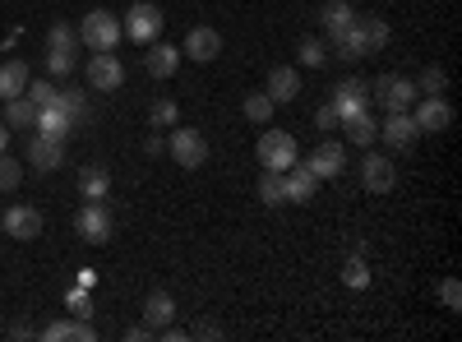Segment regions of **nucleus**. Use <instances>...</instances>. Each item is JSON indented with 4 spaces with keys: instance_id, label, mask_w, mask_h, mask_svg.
Here are the masks:
<instances>
[{
    "instance_id": "33",
    "label": "nucleus",
    "mask_w": 462,
    "mask_h": 342,
    "mask_svg": "<svg viewBox=\"0 0 462 342\" xmlns=\"http://www.w3.org/2000/svg\"><path fill=\"white\" fill-rule=\"evenodd\" d=\"M74 47H79V28L51 23V32H47V51H74Z\"/></svg>"
},
{
    "instance_id": "15",
    "label": "nucleus",
    "mask_w": 462,
    "mask_h": 342,
    "mask_svg": "<svg viewBox=\"0 0 462 342\" xmlns=\"http://www.w3.org/2000/svg\"><path fill=\"white\" fill-rule=\"evenodd\" d=\"M180 56H189V60H199V65L217 60V56H222V32H217V28H189V37H185V47H180Z\"/></svg>"
},
{
    "instance_id": "6",
    "label": "nucleus",
    "mask_w": 462,
    "mask_h": 342,
    "mask_svg": "<svg viewBox=\"0 0 462 342\" xmlns=\"http://www.w3.org/2000/svg\"><path fill=\"white\" fill-rule=\"evenodd\" d=\"M74 232H79L88 245H106L111 241V213L102 199H84V208L74 213Z\"/></svg>"
},
{
    "instance_id": "39",
    "label": "nucleus",
    "mask_w": 462,
    "mask_h": 342,
    "mask_svg": "<svg viewBox=\"0 0 462 342\" xmlns=\"http://www.w3.org/2000/svg\"><path fill=\"white\" fill-rule=\"evenodd\" d=\"M439 300H444V310H462V287H457V278H444V282H439Z\"/></svg>"
},
{
    "instance_id": "16",
    "label": "nucleus",
    "mask_w": 462,
    "mask_h": 342,
    "mask_svg": "<svg viewBox=\"0 0 462 342\" xmlns=\"http://www.w3.org/2000/svg\"><path fill=\"white\" fill-rule=\"evenodd\" d=\"M282 185H287V204H310L315 189H319L315 171L305 167V162H291V167L282 171Z\"/></svg>"
},
{
    "instance_id": "47",
    "label": "nucleus",
    "mask_w": 462,
    "mask_h": 342,
    "mask_svg": "<svg viewBox=\"0 0 462 342\" xmlns=\"http://www.w3.org/2000/svg\"><path fill=\"white\" fill-rule=\"evenodd\" d=\"M5 148H10V125L0 121V153H5Z\"/></svg>"
},
{
    "instance_id": "24",
    "label": "nucleus",
    "mask_w": 462,
    "mask_h": 342,
    "mask_svg": "<svg viewBox=\"0 0 462 342\" xmlns=\"http://www.w3.org/2000/svg\"><path fill=\"white\" fill-rule=\"evenodd\" d=\"M254 195H259V204H268V208L287 204V185H282V171H268V167H263V176H259V185H254Z\"/></svg>"
},
{
    "instance_id": "19",
    "label": "nucleus",
    "mask_w": 462,
    "mask_h": 342,
    "mask_svg": "<svg viewBox=\"0 0 462 342\" xmlns=\"http://www.w3.org/2000/svg\"><path fill=\"white\" fill-rule=\"evenodd\" d=\"M263 93L273 97V102H296V97H300V74H296L291 65H278L273 74H268Z\"/></svg>"
},
{
    "instance_id": "3",
    "label": "nucleus",
    "mask_w": 462,
    "mask_h": 342,
    "mask_svg": "<svg viewBox=\"0 0 462 342\" xmlns=\"http://www.w3.org/2000/svg\"><path fill=\"white\" fill-rule=\"evenodd\" d=\"M121 19H116L111 10H88L84 23H79V42L88 51H116V42H121Z\"/></svg>"
},
{
    "instance_id": "43",
    "label": "nucleus",
    "mask_w": 462,
    "mask_h": 342,
    "mask_svg": "<svg viewBox=\"0 0 462 342\" xmlns=\"http://www.w3.org/2000/svg\"><path fill=\"white\" fill-rule=\"evenodd\" d=\"M143 153H148V158H158V153H167V139H162V134H152V139L143 143Z\"/></svg>"
},
{
    "instance_id": "44",
    "label": "nucleus",
    "mask_w": 462,
    "mask_h": 342,
    "mask_svg": "<svg viewBox=\"0 0 462 342\" xmlns=\"http://www.w3.org/2000/svg\"><path fill=\"white\" fill-rule=\"evenodd\" d=\"M125 337H130V342H148L152 328H148V324H134V328H125Z\"/></svg>"
},
{
    "instance_id": "30",
    "label": "nucleus",
    "mask_w": 462,
    "mask_h": 342,
    "mask_svg": "<svg viewBox=\"0 0 462 342\" xmlns=\"http://www.w3.org/2000/svg\"><path fill=\"white\" fill-rule=\"evenodd\" d=\"M273 97H268V93H250L245 102H241V111H245V121L250 125H268V116H273Z\"/></svg>"
},
{
    "instance_id": "17",
    "label": "nucleus",
    "mask_w": 462,
    "mask_h": 342,
    "mask_svg": "<svg viewBox=\"0 0 462 342\" xmlns=\"http://www.w3.org/2000/svg\"><path fill=\"white\" fill-rule=\"evenodd\" d=\"M356 32H361V42H365V56H379L383 47L393 42V28L383 23L379 14H356Z\"/></svg>"
},
{
    "instance_id": "14",
    "label": "nucleus",
    "mask_w": 462,
    "mask_h": 342,
    "mask_svg": "<svg viewBox=\"0 0 462 342\" xmlns=\"http://www.w3.org/2000/svg\"><path fill=\"white\" fill-rule=\"evenodd\" d=\"M60 162H65V143H60V139H47V134H32V139H28V167H32V171L51 176Z\"/></svg>"
},
{
    "instance_id": "42",
    "label": "nucleus",
    "mask_w": 462,
    "mask_h": 342,
    "mask_svg": "<svg viewBox=\"0 0 462 342\" xmlns=\"http://www.w3.org/2000/svg\"><path fill=\"white\" fill-rule=\"evenodd\" d=\"M315 125H319V130H333V125H337V111H333V102H324V106L315 111Z\"/></svg>"
},
{
    "instance_id": "38",
    "label": "nucleus",
    "mask_w": 462,
    "mask_h": 342,
    "mask_svg": "<svg viewBox=\"0 0 462 342\" xmlns=\"http://www.w3.org/2000/svg\"><path fill=\"white\" fill-rule=\"evenodd\" d=\"M342 282H346V287H365V282H370V269H365V259H346V269H342Z\"/></svg>"
},
{
    "instance_id": "21",
    "label": "nucleus",
    "mask_w": 462,
    "mask_h": 342,
    "mask_svg": "<svg viewBox=\"0 0 462 342\" xmlns=\"http://www.w3.org/2000/svg\"><path fill=\"white\" fill-rule=\"evenodd\" d=\"M37 134H47V139H69V130H74V116H69V111H60V106H42V111H37Z\"/></svg>"
},
{
    "instance_id": "12",
    "label": "nucleus",
    "mask_w": 462,
    "mask_h": 342,
    "mask_svg": "<svg viewBox=\"0 0 462 342\" xmlns=\"http://www.w3.org/2000/svg\"><path fill=\"white\" fill-rule=\"evenodd\" d=\"M379 139L389 143V148H398V153H407V148L420 139L411 111H389V116H383V125H379Z\"/></svg>"
},
{
    "instance_id": "48",
    "label": "nucleus",
    "mask_w": 462,
    "mask_h": 342,
    "mask_svg": "<svg viewBox=\"0 0 462 342\" xmlns=\"http://www.w3.org/2000/svg\"><path fill=\"white\" fill-rule=\"evenodd\" d=\"M0 333H5V328H0Z\"/></svg>"
},
{
    "instance_id": "7",
    "label": "nucleus",
    "mask_w": 462,
    "mask_h": 342,
    "mask_svg": "<svg viewBox=\"0 0 462 342\" xmlns=\"http://www.w3.org/2000/svg\"><path fill=\"white\" fill-rule=\"evenodd\" d=\"M411 121H416L420 134H439V130L453 125V106H448L444 93L439 97H420V102H411Z\"/></svg>"
},
{
    "instance_id": "4",
    "label": "nucleus",
    "mask_w": 462,
    "mask_h": 342,
    "mask_svg": "<svg viewBox=\"0 0 462 342\" xmlns=\"http://www.w3.org/2000/svg\"><path fill=\"white\" fill-rule=\"evenodd\" d=\"M254 158L268 167V171H287L291 162H300V148L287 130H263L259 143H254Z\"/></svg>"
},
{
    "instance_id": "36",
    "label": "nucleus",
    "mask_w": 462,
    "mask_h": 342,
    "mask_svg": "<svg viewBox=\"0 0 462 342\" xmlns=\"http://www.w3.org/2000/svg\"><path fill=\"white\" fill-rule=\"evenodd\" d=\"M296 60H300V65H310V69H319V65L328 60V51H324L319 37H305V42L296 47Z\"/></svg>"
},
{
    "instance_id": "41",
    "label": "nucleus",
    "mask_w": 462,
    "mask_h": 342,
    "mask_svg": "<svg viewBox=\"0 0 462 342\" xmlns=\"http://www.w3.org/2000/svg\"><path fill=\"white\" fill-rule=\"evenodd\" d=\"M65 300H69V310H74V319H88V315H93V310H88V296H84V287H79V291H69Z\"/></svg>"
},
{
    "instance_id": "29",
    "label": "nucleus",
    "mask_w": 462,
    "mask_h": 342,
    "mask_svg": "<svg viewBox=\"0 0 462 342\" xmlns=\"http://www.w3.org/2000/svg\"><path fill=\"white\" fill-rule=\"evenodd\" d=\"M32 121H37V106H32L28 97H10V102H5V125H10V130H28Z\"/></svg>"
},
{
    "instance_id": "5",
    "label": "nucleus",
    "mask_w": 462,
    "mask_h": 342,
    "mask_svg": "<svg viewBox=\"0 0 462 342\" xmlns=\"http://www.w3.org/2000/svg\"><path fill=\"white\" fill-rule=\"evenodd\" d=\"M370 97L383 106V111H411V102L420 97L411 79H402V74H379V79L370 84Z\"/></svg>"
},
{
    "instance_id": "37",
    "label": "nucleus",
    "mask_w": 462,
    "mask_h": 342,
    "mask_svg": "<svg viewBox=\"0 0 462 342\" xmlns=\"http://www.w3.org/2000/svg\"><path fill=\"white\" fill-rule=\"evenodd\" d=\"M56 106H60V111H69L74 121H84V111H88V97H84V88H65V93L56 97Z\"/></svg>"
},
{
    "instance_id": "28",
    "label": "nucleus",
    "mask_w": 462,
    "mask_h": 342,
    "mask_svg": "<svg viewBox=\"0 0 462 342\" xmlns=\"http://www.w3.org/2000/svg\"><path fill=\"white\" fill-rule=\"evenodd\" d=\"M333 51H337L342 60H361V56H365V42H361V32H356V19L346 23L342 32H333Z\"/></svg>"
},
{
    "instance_id": "46",
    "label": "nucleus",
    "mask_w": 462,
    "mask_h": 342,
    "mask_svg": "<svg viewBox=\"0 0 462 342\" xmlns=\"http://www.w3.org/2000/svg\"><path fill=\"white\" fill-rule=\"evenodd\" d=\"M195 337H222V328H217V324H199Z\"/></svg>"
},
{
    "instance_id": "11",
    "label": "nucleus",
    "mask_w": 462,
    "mask_h": 342,
    "mask_svg": "<svg viewBox=\"0 0 462 342\" xmlns=\"http://www.w3.org/2000/svg\"><path fill=\"white\" fill-rule=\"evenodd\" d=\"M305 167L315 171V180H333V176H342L346 171V148L337 143V139H324L310 158H305Z\"/></svg>"
},
{
    "instance_id": "32",
    "label": "nucleus",
    "mask_w": 462,
    "mask_h": 342,
    "mask_svg": "<svg viewBox=\"0 0 462 342\" xmlns=\"http://www.w3.org/2000/svg\"><path fill=\"white\" fill-rule=\"evenodd\" d=\"M37 111H42V106H56V97H60V88L51 84V79H28V93H23Z\"/></svg>"
},
{
    "instance_id": "22",
    "label": "nucleus",
    "mask_w": 462,
    "mask_h": 342,
    "mask_svg": "<svg viewBox=\"0 0 462 342\" xmlns=\"http://www.w3.org/2000/svg\"><path fill=\"white\" fill-rule=\"evenodd\" d=\"M42 337H47V342H69V337H74V342H93L97 333H93L88 319H56V324L42 328Z\"/></svg>"
},
{
    "instance_id": "2",
    "label": "nucleus",
    "mask_w": 462,
    "mask_h": 342,
    "mask_svg": "<svg viewBox=\"0 0 462 342\" xmlns=\"http://www.w3.org/2000/svg\"><path fill=\"white\" fill-rule=\"evenodd\" d=\"M167 153H171V162H176V167L199 171V167L208 162V139H204V130H195V125H171Z\"/></svg>"
},
{
    "instance_id": "10",
    "label": "nucleus",
    "mask_w": 462,
    "mask_h": 342,
    "mask_svg": "<svg viewBox=\"0 0 462 342\" xmlns=\"http://www.w3.org/2000/svg\"><path fill=\"white\" fill-rule=\"evenodd\" d=\"M88 88H97V93H116L125 84V65L116 60L111 51H93V60H88Z\"/></svg>"
},
{
    "instance_id": "40",
    "label": "nucleus",
    "mask_w": 462,
    "mask_h": 342,
    "mask_svg": "<svg viewBox=\"0 0 462 342\" xmlns=\"http://www.w3.org/2000/svg\"><path fill=\"white\" fill-rule=\"evenodd\" d=\"M74 65H79V56H74V51H47V69L51 74H69Z\"/></svg>"
},
{
    "instance_id": "8",
    "label": "nucleus",
    "mask_w": 462,
    "mask_h": 342,
    "mask_svg": "<svg viewBox=\"0 0 462 342\" xmlns=\"http://www.w3.org/2000/svg\"><path fill=\"white\" fill-rule=\"evenodd\" d=\"M361 185L370 189V195H389V189L398 185V162L383 158V153H365L361 158Z\"/></svg>"
},
{
    "instance_id": "9",
    "label": "nucleus",
    "mask_w": 462,
    "mask_h": 342,
    "mask_svg": "<svg viewBox=\"0 0 462 342\" xmlns=\"http://www.w3.org/2000/svg\"><path fill=\"white\" fill-rule=\"evenodd\" d=\"M0 226H5V236H14V241H37L42 236V213L32 204H10L0 213Z\"/></svg>"
},
{
    "instance_id": "26",
    "label": "nucleus",
    "mask_w": 462,
    "mask_h": 342,
    "mask_svg": "<svg viewBox=\"0 0 462 342\" xmlns=\"http://www.w3.org/2000/svg\"><path fill=\"white\" fill-rule=\"evenodd\" d=\"M319 19H324V28H328V37H333V32H342L346 23L356 19V10H352V0H324Z\"/></svg>"
},
{
    "instance_id": "1",
    "label": "nucleus",
    "mask_w": 462,
    "mask_h": 342,
    "mask_svg": "<svg viewBox=\"0 0 462 342\" xmlns=\"http://www.w3.org/2000/svg\"><path fill=\"white\" fill-rule=\"evenodd\" d=\"M162 28H167V14L152 5V0H134V5L125 10V19H121V32L130 37V42H139V47L158 42Z\"/></svg>"
},
{
    "instance_id": "35",
    "label": "nucleus",
    "mask_w": 462,
    "mask_h": 342,
    "mask_svg": "<svg viewBox=\"0 0 462 342\" xmlns=\"http://www.w3.org/2000/svg\"><path fill=\"white\" fill-rule=\"evenodd\" d=\"M19 180H23V162H14L10 153H0V195L19 189Z\"/></svg>"
},
{
    "instance_id": "31",
    "label": "nucleus",
    "mask_w": 462,
    "mask_h": 342,
    "mask_svg": "<svg viewBox=\"0 0 462 342\" xmlns=\"http://www.w3.org/2000/svg\"><path fill=\"white\" fill-rule=\"evenodd\" d=\"M148 125H158V130H171V125H180V106L171 102V97H158L148 106Z\"/></svg>"
},
{
    "instance_id": "34",
    "label": "nucleus",
    "mask_w": 462,
    "mask_h": 342,
    "mask_svg": "<svg viewBox=\"0 0 462 342\" xmlns=\"http://www.w3.org/2000/svg\"><path fill=\"white\" fill-rule=\"evenodd\" d=\"M416 84V93H426V97H439L444 88H448V74L439 69V65H430V69H420V79H411Z\"/></svg>"
},
{
    "instance_id": "13",
    "label": "nucleus",
    "mask_w": 462,
    "mask_h": 342,
    "mask_svg": "<svg viewBox=\"0 0 462 342\" xmlns=\"http://www.w3.org/2000/svg\"><path fill=\"white\" fill-rule=\"evenodd\" d=\"M333 111H337V125L346 121V116H356V111H365L370 106V84H361V79H342L337 88H333Z\"/></svg>"
},
{
    "instance_id": "20",
    "label": "nucleus",
    "mask_w": 462,
    "mask_h": 342,
    "mask_svg": "<svg viewBox=\"0 0 462 342\" xmlns=\"http://www.w3.org/2000/svg\"><path fill=\"white\" fill-rule=\"evenodd\" d=\"M171 319H176L171 291H148V296H143V324H148V328H167Z\"/></svg>"
},
{
    "instance_id": "45",
    "label": "nucleus",
    "mask_w": 462,
    "mask_h": 342,
    "mask_svg": "<svg viewBox=\"0 0 462 342\" xmlns=\"http://www.w3.org/2000/svg\"><path fill=\"white\" fill-rule=\"evenodd\" d=\"M10 337H32V324H28V319H19V324H10Z\"/></svg>"
},
{
    "instance_id": "25",
    "label": "nucleus",
    "mask_w": 462,
    "mask_h": 342,
    "mask_svg": "<svg viewBox=\"0 0 462 342\" xmlns=\"http://www.w3.org/2000/svg\"><path fill=\"white\" fill-rule=\"evenodd\" d=\"M342 130H346V139H352L356 148H370V143L379 139V125L365 116V111H356V116H346V121H342Z\"/></svg>"
},
{
    "instance_id": "18",
    "label": "nucleus",
    "mask_w": 462,
    "mask_h": 342,
    "mask_svg": "<svg viewBox=\"0 0 462 342\" xmlns=\"http://www.w3.org/2000/svg\"><path fill=\"white\" fill-rule=\"evenodd\" d=\"M176 65H180V51H176L171 42H148V51H143V69L152 74V79H171Z\"/></svg>"
},
{
    "instance_id": "23",
    "label": "nucleus",
    "mask_w": 462,
    "mask_h": 342,
    "mask_svg": "<svg viewBox=\"0 0 462 342\" xmlns=\"http://www.w3.org/2000/svg\"><path fill=\"white\" fill-rule=\"evenodd\" d=\"M23 93H28V65L23 60H5L0 65V102L23 97Z\"/></svg>"
},
{
    "instance_id": "27",
    "label": "nucleus",
    "mask_w": 462,
    "mask_h": 342,
    "mask_svg": "<svg viewBox=\"0 0 462 342\" xmlns=\"http://www.w3.org/2000/svg\"><path fill=\"white\" fill-rule=\"evenodd\" d=\"M106 189H111V171L106 167H84L79 171V195L84 199H106Z\"/></svg>"
}]
</instances>
